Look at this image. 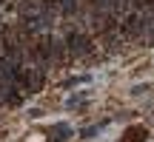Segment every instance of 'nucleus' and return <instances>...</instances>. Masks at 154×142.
I'll return each mask as SVG.
<instances>
[{
    "mask_svg": "<svg viewBox=\"0 0 154 142\" xmlns=\"http://www.w3.org/2000/svg\"><path fill=\"white\" fill-rule=\"evenodd\" d=\"M51 134H54V142H66L72 137V125H69V122H57V125L51 128Z\"/></svg>",
    "mask_w": 154,
    "mask_h": 142,
    "instance_id": "1",
    "label": "nucleus"
},
{
    "mask_svg": "<svg viewBox=\"0 0 154 142\" xmlns=\"http://www.w3.org/2000/svg\"><path fill=\"white\" fill-rule=\"evenodd\" d=\"M94 134H100V125H91V128H83V131H80V137H83V139H91Z\"/></svg>",
    "mask_w": 154,
    "mask_h": 142,
    "instance_id": "2",
    "label": "nucleus"
}]
</instances>
